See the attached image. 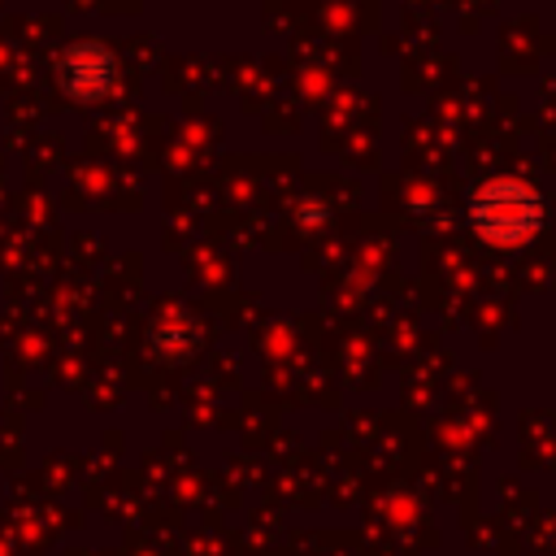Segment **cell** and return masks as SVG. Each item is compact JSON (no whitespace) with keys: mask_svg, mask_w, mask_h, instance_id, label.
I'll return each mask as SVG.
<instances>
[{"mask_svg":"<svg viewBox=\"0 0 556 556\" xmlns=\"http://www.w3.org/2000/svg\"><path fill=\"white\" fill-rule=\"evenodd\" d=\"M465 217H469V226L482 243L517 248V243L539 235V226L547 217V204H543L539 187H530L521 178H491L469 195Z\"/></svg>","mask_w":556,"mask_h":556,"instance_id":"cell-1","label":"cell"},{"mask_svg":"<svg viewBox=\"0 0 556 556\" xmlns=\"http://www.w3.org/2000/svg\"><path fill=\"white\" fill-rule=\"evenodd\" d=\"M56 87L78 104H100L117 87V52L104 39H70L52 56Z\"/></svg>","mask_w":556,"mask_h":556,"instance_id":"cell-2","label":"cell"}]
</instances>
